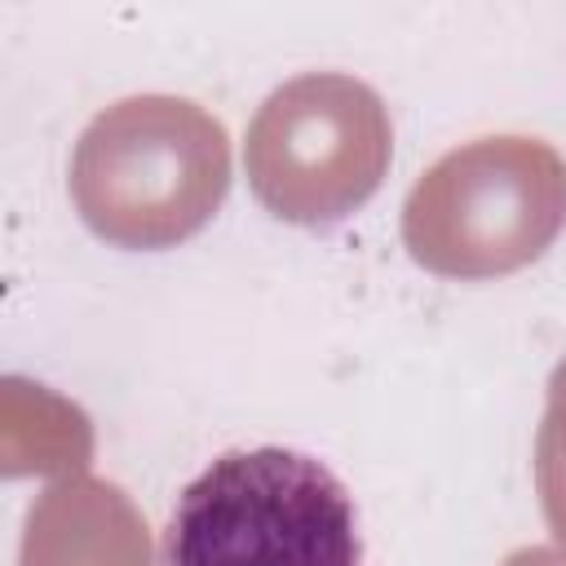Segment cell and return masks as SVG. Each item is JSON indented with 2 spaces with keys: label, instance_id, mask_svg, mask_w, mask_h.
Returning a JSON list of instances; mask_svg holds the SVG:
<instances>
[{
  "label": "cell",
  "instance_id": "obj_1",
  "mask_svg": "<svg viewBox=\"0 0 566 566\" xmlns=\"http://www.w3.org/2000/svg\"><path fill=\"white\" fill-rule=\"evenodd\" d=\"M354 495L314 455L252 447L217 455L172 504L164 566H358Z\"/></svg>",
  "mask_w": 566,
  "mask_h": 566
}]
</instances>
